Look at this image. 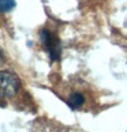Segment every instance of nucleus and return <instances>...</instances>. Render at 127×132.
I'll list each match as a JSON object with an SVG mask.
<instances>
[{
  "label": "nucleus",
  "instance_id": "f03ea898",
  "mask_svg": "<svg viewBox=\"0 0 127 132\" xmlns=\"http://www.w3.org/2000/svg\"><path fill=\"white\" fill-rule=\"evenodd\" d=\"M40 38H41V44L45 46V49L48 51L51 56V60L52 61H56L60 59V44H59V40L53 36V34L44 29V30L40 31Z\"/></svg>",
  "mask_w": 127,
  "mask_h": 132
},
{
  "label": "nucleus",
  "instance_id": "20e7f679",
  "mask_svg": "<svg viewBox=\"0 0 127 132\" xmlns=\"http://www.w3.org/2000/svg\"><path fill=\"white\" fill-rule=\"evenodd\" d=\"M15 7V0H0V11L8 12Z\"/></svg>",
  "mask_w": 127,
  "mask_h": 132
},
{
  "label": "nucleus",
  "instance_id": "39448f33",
  "mask_svg": "<svg viewBox=\"0 0 127 132\" xmlns=\"http://www.w3.org/2000/svg\"><path fill=\"white\" fill-rule=\"evenodd\" d=\"M3 63V55H2V52H0V64Z\"/></svg>",
  "mask_w": 127,
  "mask_h": 132
},
{
  "label": "nucleus",
  "instance_id": "f257e3e1",
  "mask_svg": "<svg viewBox=\"0 0 127 132\" xmlns=\"http://www.w3.org/2000/svg\"><path fill=\"white\" fill-rule=\"evenodd\" d=\"M19 86L21 80L15 74L10 71H0V97H14L19 90Z\"/></svg>",
  "mask_w": 127,
  "mask_h": 132
},
{
  "label": "nucleus",
  "instance_id": "7ed1b4c3",
  "mask_svg": "<svg viewBox=\"0 0 127 132\" xmlns=\"http://www.w3.org/2000/svg\"><path fill=\"white\" fill-rule=\"evenodd\" d=\"M84 102H85V98L82 94H79V93H74V94H71L70 98H68V105H70V108H72V109H78L79 106L84 105Z\"/></svg>",
  "mask_w": 127,
  "mask_h": 132
}]
</instances>
